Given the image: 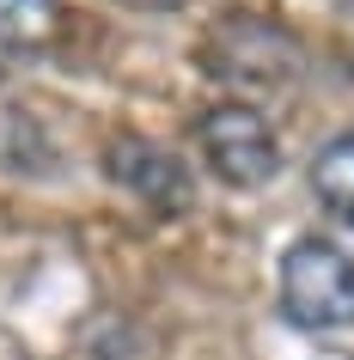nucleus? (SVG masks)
I'll list each match as a JSON object with an SVG mask.
<instances>
[{
  "instance_id": "nucleus-1",
  "label": "nucleus",
  "mask_w": 354,
  "mask_h": 360,
  "mask_svg": "<svg viewBox=\"0 0 354 360\" xmlns=\"http://www.w3.org/2000/svg\"><path fill=\"white\" fill-rule=\"evenodd\" d=\"M281 318L330 336L354 330V257L330 238H299L281 250Z\"/></svg>"
},
{
  "instance_id": "nucleus-2",
  "label": "nucleus",
  "mask_w": 354,
  "mask_h": 360,
  "mask_svg": "<svg viewBox=\"0 0 354 360\" xmlns=\"http://www.w3.org/2000/svg\"><path fill=\"white\" fill-rule=\"evenodd\" d=\"M196 147H202L208 171L220 177L226 190H263L281 171L275 129H269V116H263L257 104H244V98L208 104V110L196 116Z\"/></svg>"
},
{
  "instance_id": "nucleus-3",
  "label": "nucleus",
  "mask_w": 354,
  "mask_h": 360,
  "mask_svg": "<svg viewBox=\"0 0 354 360\" xmlns=\"http://www.w3.org/2000/svg\"><path fill=\"white\" fill-rule=\"evenodd\" d=\"M104 171L122 195H134L141 208L153 214H184L189 208V171L184 159L159 141H141V134H122L110 153H104Z\"/></svg>"
},
{
  "instance_id": "nucleus-4",
  "label": "nucleus",
  "mask_w": 354,
  "mask_h": 360,
  "mask_svg": "<svg viewBox=\"0 0 354 360\" xmlns=\"http://www.w3.org/2000/svg\"><path fill=\"white\" fill-rule=\"evenodd\" d=\"M312 190H317V202H324L342 226H354V134H330V141L317 147Z\"/></svg>"
},
{
  "instance_id": "nucleus-5",
  "label": "nucleus",
  "mask_w": 354,
  "mask_h": 360,
  "mask_svg": "<svg viewBox=\"0 0 354 360\" xmlns=\"http://www.w3.org/2000/svg\"><path fill=\"white\" fill-rule=\"evenodd\" d=\"M61 37V0H0V49H49Z\"/></svg>"
}]
</instances>
